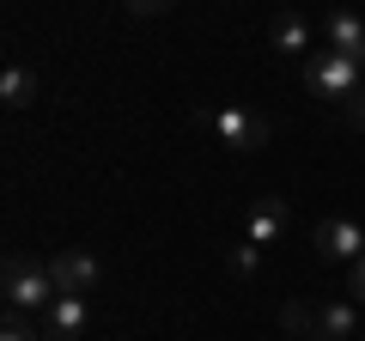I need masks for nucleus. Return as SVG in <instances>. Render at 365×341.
Masks as SVG:
<instances>
[{
    "instance_id": "f257e3e1",
    "label": "nucleus",
    "mask_w": 365,
    "mask_h": 341,
    "mask_svg": "<svg viewBox=\"0 0 365 341\" xmlns=\"http://www.w3.org/2000/svg\"><path fill=\"white\" fill-rule=\"evenodd\" d=\"M0 292H6V311H19V317H43L55 299H61L49 263H37V256H25V250L6 256V268H0Z\"/></svg>"
},
{
    "instance_id": "f03ea898",
    "label": "nucleus",
    "mask_w": 365,
    "mask_h": 341,
    "mask_svg": "<svg viewBox=\"0 0 365 341\" xmlns=\"http://www.w3.org/2000/svg\"><path fill=\"white\" fill-rule=\"evenodd\" d=\"M359 79H365V67L353 61V55H335V49H311V55H304V86H311L317 98L347 104L353 92H365Z\"/></svg>"
},
{
    "instance_id": "7ed1b4c3",
    "label": "nucleus",
    "mask_w": 365,
    "mask_h": 341,
    "mask_svg": "<svg viewBox=\"0 0 365 341\" xmlns=\"http://www.w3.org/2000/svg\"><path fill=\"white\" fill-rule=\"evenodd\" d=\"M213 134H220L232 153H256V146H268L274 141V116H262V110H250V104H225V110H213Z\"/></svg>"
},
{
    "instance_id": "20e7f679",
    "label": "nucleus",
    "mask_w": 365,
    "mask_h": 341,
    "mask_svg": "<svg viewBox=\"0 0 365 341\" xmlns=\"http://www.w3.org/2000/svg\"><path fill=\"white\" fill-rule=\"evenodd\" d=\"M311 244H317L323 263H359V256H365V225L359 220H323Z\"/></svg>"
},
{
    "instance_id": "39448f33",
    "label": "nucleus",
    "mask_w": 365,
    "mask_h": 341,
    "mask_svg": "<svg viewBox=\"0 0 365 341\" xmlns=\"http://www.w3.org/2000/svg\"><path fill=\"white\" fill-rule=\"evenodd\" d=\"M49 275H55V287H61V292H79V299H86V292L98 287V256H91V250H55V256H49Z\"/></svg>"
},
{
    "instance_id": "423d86ee",
    "label": "nucleus",
    "mask_w": 365,
    "mask_h": 341,
    "mask_svg": "<svg viewBox=\"0 0 365 341\" xmlns=\"http://www.w3.org/2000/svg\"><path fill=\"white\" fill-rule=\"evenodd\" d=\"M79 335H86V299L79 292H61L43 311V341H79Z\"/></svg>"
},
{
    "instance_id": "0eeeda50",
    "label": "nucleus",
    "mask_w": 365,
    "mask_h": 341,
    "mask_svg": "<svg viewBox=\"0 0 365 341\" xmlns=\"http://www.w3.org/2000/svg\"><path fill=\"white\" fill-rule=\"evenodd\" d=\"M323 49L353 55V61H359V49H365V19L353 13V6H335V13L323 19Z\"/></svg>"
},
{
    "instance_id": "6e6552de",
    "label": "nucleus",
    "mask_w": 365,
    "mask_h": 341,
    "mask_svg": "<svg viewBox=\"0 0 365 341\" xmlns=\"http://www.w3.org/2000/svg\"><path fill=\"white\" fill-rule=\"evenodd\" d=\"M353 335H359V311H353V299L317 305V341H353Z\"/></svg>"
},
{
    "instance_id": "1a4fd4ad",
    "label": "nucleus",
    "mask_w": 365,
    "mask_h": 341,
    "mask_svg": "<svg viewBox=\"0 0 365 341\" xmlns=\"http://www.w3.org/2000/svg\"><path fill=\"white\" fill-rule=\"evenodd\" d=\"M280 232H287V201H280V195H262L256 201V208H250V244H274V238H280Z\"/></svg>"
},
{
    "instance_id": "9d476101",
    "label": "nucleus",
    "mask_w": 365,
    "mask_h": 341,
    "mask_svg": "<svg viewBox=\"0 0 365 341\" xmlns=\"http://www.w3.org/2000/svg\"><path fill=\"white\" fill-rule=\"evenodd\" d=\"M311 37H317V31L304 25L299 13H280V19L268 25V43H274L280 55H311Z\"/></svg>"
},
{
    "instance_id": "9b49d317",
    "label": "nucleus",
    "mask_w": 365,
    "mask_h": 341,
    "mask_svg": "<svg viewBox=\"0 0 365 341\" xmlns=\"http://www.w3.org/2000/svg\"><path fill=\"white\" fill-rule=\"evenodd\" d=\"M0 104H6V110L37 104V67H25V61L6 67V73H0Z\"/></svg>"
},
{
    "instance_id": "f8f14e48",
    "label": "nucleus",
    "mask_w": 365,
    "mask_h": 341,
    "mask_svg": "<svg viewBox=\"0 0 365 341\" xmlns=\"http://www.w3.org/2000/svg\"><path fill=\"white\" fill-rule=\"evenodd\" d=\"M280 329H287L292 341H311V335H317V305L287 299V305H280Z\"/></svg>"
},
{
    "instance_id": "ddd939ff",
    "label": "nucleus",
    "mask_w": 365,
    "mask_h": 341,
    "mask_svg": "<svg viewBox=\"0 0 365 341\" xmlns=\"http://www.w3.org/2000/svg\"><path fill=\"white\" fill-rule=\"evenodd\" d=\"M225 263H232V275H256V268H262V244H250V238H237V244L225 250Z\"/></svg>"
},
{
    "instance_id": "4468645a",
    "label": "nucleus",
    "mask_w": 365,
    "mask_h": 341,
    "mask_svg": "<svg viewBox=\"0 0 365 341\" xmlns=\"http://www.w3.org/2000/svg\"><path fill=\"white\" fill-rule=\"evenodd\" d=\"M0 341H37V323L19 311H6V329H0Z\"/></svg>"
},
{
    "instance_id": "2eb2a0df",
    "label": "nucleus",
    "mask_w": 365,
    "mask_h": 341,
    "mask_svg": "<svg viewBox=\"0 0 365 341\" xmlns=\"http://www.w3.org/2000/svg\"><path fill=\"white\" fill-rule=\"evenodd\" d=\"M347 299H353V305H365V256L347 268Z\"/></svg>"
},
{
    "instance_id": "dca6fc26",
    "label": "nucleus",
    "mask_w": 365,
    "mask_h": 341,
    "mask_svg": "<svg viewBox=\"0 0 365 341\" xmlns=\"http://www.w3.org/2000/svg\"><path fill=\"white\" fill-rule=\"evenodd\" d=\"M165 6H170V0H128V13H134V19H158Z\"/></svg>"
},
{
    "instance_id": "f3484780",
    "label": "nucleus",
    "mask_w": 365,
    "mask_h": 341,
    "mask_svg": "<svg viewBox=\"0 0 365 341\" xmlns=\"http://www.w3.org/2000/svg\"><path fill=\"white\" fill-rule=\"evenodd\" d=\"M341 110H347V122H353V128H365V92H353Z\"/></svg>"
},
{
    "instance_id": "a211bd4d",
    "label": "nucleus",
    "mask_w": 365,
    "mask_h": 341,
    "mask_svg": "<svg viewBox=\"0 0 365 341\" xmlns=\"http://www.w3.org/2000/svg\"><path fill=\"white\" fill-rule=\"evenodd\" d=\"M359 67H365V49H359Z\"/></svg>"
},
{
    "instance_id": "6ab92c4d",
    "label": "nucleus",
    "mask_w": 365,
    "mask_h": 341,
    "mask_svg": "<svg viewBox=\"0 0 365 341\" xmlns=\"http://www.w3.org/2000/svg\"><path fill=\"white\" fill-rule=\"evenodd\" d=\"M311 341H317V335H311Z\"/></svg>"
}]
</instances>
